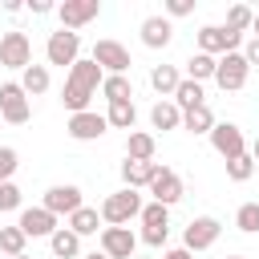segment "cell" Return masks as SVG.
<instances>
[{
  "mask_svg": "<svg viewBox=\"0 0 259 259\" xmlns=\"http://www.w3.org/2000/svg\"><path fill=\"white\" fill-rule=\"evenodd\" d=\"M0 117H4L8 125H24V121L32 117V101H28V93L20 89V81H4V85H0Z\"/></svg>",
  "mask_w": 259,
  "mask_h": 259,
  "instance_id": "obj_10",
  "label": "cell"
},
{
  "mask_svg": "<svg viewBox=\"0 0 259 259\" xmlns=\"http://www.w3.org/2000/svg\"><path fill=\"white\" fill-rule=\"evenodd\" d=\"M16 259H32V255H28V251H24V255H16Z\"/></svg>",
  "mask_w": 259,
  "mask_h": 259,
  "instance_id": "obj_45",
  "label": "cell"
},
{
  "mask_svg": "<svg viewBox=\"0 0 259 259\" xmlns=\"http://www.w3.org/2000/svg\"><path fill=\"white\" fill-rule=\"evenodd\" d=\"M89 61L101 69V73H117V77H130V65H134V57H130V49L121 45V40H97L93 45V53H89Z\"/></svg>",
  "mask_w": 259,
  "mask_h": 259,
  "instance_id": "obj_5",
  "label": "cell"
},
{
  "mask_svg": "<svg viewBox=\"0 0 259 259\" xmlns=\"http://www.w3.org/2000/svg\"><path fill=\"white\" fill-rule=\"evenodd\" d=\"M97 243H101L105 259H134V251H138V235L130 227H101Z\"/></svg>",
  "mask_w": 259,
  "mask_h": 259,
  "instance_id": "obj_14",
  "label": "cell"
},
{
  "mask_svg": "<svg viewBox=\"0 0 259 259\" xmlns=\"http://www.w3.org/2000/svg\"><path fill=\"white\" fill-rule=\"evenodd\" d=\"M0 8H4V12H8V16H16V12H20V8H24V4H20V0H0Z\"/></svg>",
  "mask_w": 259,
  "mask_h": 259,
  "instance_id": "obj_41",
  "label": "cell"
},
{
  "mask_svg": "<svg viewBox=\"0 0 259 259\" xmlns=\"http://www.w3.org/2000/svg\"><path fill=\"white\" fill-rule=\"evenodd\" d=\"M194 40H198V53L223 57V53H239L243 32H231V28H223V24H202V28L194 32Z\"/></svg>",
  "mask_w": 259,
  "mask_h": 259,
  "instance_id": "obj_6",
  "label": "cell"
},
{
  "mask_svg": "<svg viewBox=\"0 0 259 259\" xmlns=\"http://www.w3.org/2000/svg\"><path fill=\"white\" fill-rule=\"evenodd\" d=\"M101 69L89 61V57H81L69 73H65V89H61V105L69 109V113H81V109H89V101L97 97V89H101Z\"/></svg>",
  "mask_w": 259,
  "mask_h": 259,
  "instance_id": "obj_1",
  "label": "cell"
},
{
  "mask_svg": "<svg viewBox=\"0 0 259 259\" xmlns=\"http://www.w3.org/2000/svg\"><path fill=\"white\" fill-rule=\"evenodd\" d=\"M235 227H239L243 235H255V231H259V202H243V206L235 210Z\"/></svg>",
  "mask_w": 259,
  "mask_h": 259,
  "instance_id": "obj_32",
  "label": "cell"
},
{
  "mask_svg": "<svg viewBox=\"0 0 259 259\" xmlns=\"http://www.w3.org/2000/svg\"><path fill=\"white\" fill-rule=\"evenodd\" d=\"M251 32H255V40H259V12H251Z\"/></svg>",
  "mask_w": 259,
  "mask_h": 259,
  "instance_id": "obj_42",
  "label": "cell"
},
{
  "mask_svg": "<svg viewBox=\"0 0 259 259\" xmlns=\"http://www.w3.org/2000/svg\"><path fill=\"white\" fill-rule=\"evenodd\" d=\"M24 231L20 227H0V251L8 255V259H16V255H24Z\"/></svg>",
  "mask_w": 259,
  "mask_h": 259,
  "instance_id": "obj_31",
  "label": "cell"
},
{
  "mask_svg": "<svg viewBox=\"0 0 259 259\" xmlns=\"http://www.w3.org/2000/svg\"><path fill=\"white\" fill-rule=\"evenodd\" d=\"M174 40V20L166 16H146L142 20V45L146 49H166Z\"/></svg>",
  "mask_w": 259,
  "mask_h": 259,
  "instance_id": "obj_18",
  "label": "cell"
},
{
  "mask_svg": "<svg viewBox=\"0 0 259 259\" xmlns=\"http://www.w3.org/2000/svg\"><path fill=\"white\" fill-rule=\"evenodd\" d=\"M243 57H247V65H259V40H255V36L247 40V49H243Z\"/></svg>",
  "mask_w": 259,
  "mask_h": 259,
  "instance_id": "obj_39",
  "label": "cell"
},
{
  "mask_svg": "<svg viewBox=\"0 0 259 259\" xmlns=\"http://www.w3.org/2000/svg\"><path fill=\"white\" fill-rule=\"evenodd\" d=\"M178 81H182V73H178L174 65H154V69H150V85H154V93H158V97H166V101L174 97Z\"/></svg>",
  "mask_w": 259,
  "mask_h": 259,
  "instance_id": "obj_20",
  "label": "cell"
},
{
  "mask_svg": "<svg viewBox=\"0 0 259 259\" xmlns=\"http://www.w3.org/2000/svg\"><path fill=\"white\" fill-rule=\"evenodd\" d=\"M142 194L138 190H130V186H121V190H113L105 202H101V223H109V227H130V219H138L142 214Z\"/></svg>",
  "mask_w": 259,
  "mask_h": 259,
  "instance_id": "obj_2",
  "label": "cell"
},
{
  "mask_svg": "<svg viewBox=\"0 0 259 259\" xmlns=\"http://www.w3.org/2000/svg\"><path fill=\"white\" fill-rule=\"evenodd\" d=\"M45 61L49 65H77L81 61V32H69V28H57V32H49V45H45Z\"/></svg>",
  "mask_w": 259,
  "mask_h": 259,
  "instance_id": "obj_7",
  "label": "cell"
},
{
  "mask_svg": "<svg viewBox=\"0 0 259 259\" xmlns=\"http://www.w3.org/2000/svg\"><path fill=\"white\" fill-rule=\"evenodd\" d=\"M134 259H146V255H134Z\"/></svg>",
  "mask_w": 259,
  "mask_h": 259,
  "instance_id": "obj_47",
  "label": "cell"
},
{
  "mask_svg": "<svg viewBox=\"0 0 259 259\" xmlns=\"http://www.w3.org/2000/svg\"><path fill=\"white\" fill-rule=\"evenodd\" d=\"M16 227L24 231V239H49L57 231V214H49L45 206H24L20 219H16Z\"/></svg>",
  "mask_w": 259,
  "mask_h": 259,
  "instance_id": "obj_17",
  "label": "cell"
},
{
  "mask_svg": "<svg viewBox=\"0 0 259 259\" xmlns=\"http://www.w3.org/2000/svg\"><path fill=\"white\" fill-rule=\"evenodd\" d=\"M182 130H186V134H210V130H214V113H210V105L186 109V113H182Z\"/></svg>",
  "mask_w": 259,
  "mask_h": 259,
  "instance_id": "obj_29",
  "label": "cell"
},
{
  "mask_svg": "<svg viewBox=\"0 0 259 259\" xmlns=\"http://www.w3.org/2000/svg\"><path fill=\"white\" fill-rule=\"evenodd\" d=\"M154 154H158V138L154 134H146V130H130L125 134V158L130 162H154Z\"/></svg>",
  "mask_w": 259,
  "mask_h": 259,
  "instance_id": "obj_19",
  "label": "cell"
},
{
  "mask_svg": "<svg viewBox=\"0 0 259 259\" xmlns=\"http://www.w3.org/2000/svg\"><path fill=\"white\" fill-rule=\"evenodd\" d=\"M49 65H28L24 73H20V89L28 93V97H40V93H49Z\"/></svg>",
  "mask_w": 259,
  "mask_h": 259,
  "instance_id": "obj_26",
  "label": "cell"
},
{
  "mask_svg": "<svg viewBox=\"0 0 259 259\" xmlns=\"http://www.w3.org/2000/svg\"><path fill=\"white\" fill-rule=\"evenodd\" d=\"M40 206L49 210V214H73V210H81L85 206V198H81V186H73V182H57V186H49L45 190V198H40Z\"/></svg>",
  "mask_w": 259,
  "mask_h": 259,
  "instance_id": "obj_12",
  "label": "cell"
},
{
  "mask_svg": "<svg viewBox=\"0 0 259 259\" xmlns=\"http://www.w3.org/2000/svg\"><path fill=\"white\" fill-rule=\"evenodd\" d=\"M81 259H105V255H101V251H89V255H81Z\"/></svg>",
  "mask_w": 259,
  "mask_h": 259,
  "instance_id": "obj_44",
  "label": "cell"
},
{
  "mask_svg": "<svg viewBox=\"0 0 259 259\" xmlns=\"http://www.w3.org/2000/svg\"><path fill=\"white\" fill-rule=\"evenodd\" d=\"M219 235H223V223L214 219V214H198V219H190V227L182 231V247L194 255V251H210L214 243H219Z\"/></svg>",
  "mask_w": 259,
  "mask_h": 259,
  "instance_id": "obj_8",
  "label": "cell"
},
{
  "mask_svg": "<svg viewBox=\"0 0 259 259\" xmlns=\"http://www.w3.org/2000/svg\"><path fill=\"white\" fill-rule=\"evenodd\" d=\"M251 162L259 166V138H255V146H251Z\"/></svg>",
  "mask_w": 259,
  "mask_h": 259,
  "instance_id": "obj_43",
  "label": "cell"
},
{
  "mask_svg": "<svg viewBox=\"0 0 259 259\" xmlns=\"http://www.w3.org/2000/svg\"><path fill=\"white\" fill-rule=\"evenodd\" d=\"M227 259H243V255H227Z\"/></svg>",
  "mask_w": 259,
  "mask_h": 259,
  "instance_id": "obj_46",
  "label": "cell"
},
{
  "mask_svg": "<svg viewBox=\"0 0 259 259\" xmlns=\"http://www.w3.org/2000/svg\"><path fill=\"white\" fill-rule=\"evenodd\" d=\"M170 101H174L182 113H186V109H198V105H206V97H202V85H198V81H186V77L178 81V89H174V97H170Z\"/></svg>",
  "mask_w": 259,
  "mask_h": 259,
  "instance_id": "obj_27",
  "label": "cell"
},
{
  "mask_svg": "<svg viewBox=\"0 0 259 259\" xmlns=\"http://www.w3.org/2000/svg\"><path fill=\"white\" fill-rule=\"evenodd\" d=\"M0 65L4 69H20V73L32 65V40H28V32H20V28L0 32Z\"/></svg>",
  "mask_w": 259,
  "mask_h": 259,
  "instance_id": "obj_9",
  "label": "cell"
},
{
  "mask_svg": "<svg viewBox=\"0 0 259 259\" xmlns=\"http://www.w3.org/2000/svg\"><path fill=\"white\" fill-rule=\"evenodd\" d=\"M150 125L154 130H182V109L174 105V101H154V109H150Z\"/></svg>",
  "mask_w": 259,
  "mask_h": 259,
  "instance_id": "obj_22",
  "label": "cell"
},
{
  "mask_svg": "<svg viewBox=\"0 0 259 259\" xmlns=\"http://www.w3.org/2000/svg\"><path fill=\"white\" fill-rule=\"evenodd\" d=\"M101 97H105L109 105L134 101V81H130V77H117V73H105V77H101Z\"/></svg>",
  "mask_w": 259,
  "mask_h": 259,
  "instance_id": "obj_21",
  "label": "cell"
},
{
  "mask_svg": "<svg viewBox=\"0 0 259 259\" xmlns=\"http://www.w3.org/2000/svg\"><path fill=\"white\" fill-rule=\"evenodd\" d=\"M138 219H142V235H138V239H142L146 247H154V251L166 247V239H170V206H162V202H146Z\"/></svg>",
  "mask_w": 259,
  "mask_h": 259,
  "instance_id": "obj_4",
  "label": "cell"
},
{
  "mask_svg": "<svg viewBox=\"0 0 259 259\" xmlns=\"http://www.w3.org/2000/svg\"><path fill=\"white\" fill-rule=\"evenodd\" d=\"M146 190L154 194V202H162V206H174V202L182 198V178H178V170H170V166H158Z\"/></svg>",
  "mask_w": 259,
  "mask_h": 259,
  "instance_id": "obj_16",
  "label": "cell"
},
{
  "mask_svg": "<svg viewBox=\"0 0 259 259\" xmlns=\"http://www.w3.org/2000/svg\"><path fill=\"white\" fill-rule=\"evenodd\" d=\"M16 166H20V154H16L12 146H0V182H12Z\"/></svg>",
  "mask_w": 259,
  "mask_h": 259,
  "instance_id": "obj_35",
  "label": "cell"
},
{
  "mask_svg": "<svg viewBox=\"0 0 259 259\" xmlns=\"http://www.w3.org/2000/svg\"><path fill=\"white\" fill-rule=\"evenodd\" d=\"M251 174H255L251 154H239V158H231V162H227V178H231V182H247Z\"/></svg>",
  "mask_w": 259,
  "mask_h": 259,
  "instance_id": "obj_34",
  "label": "cell"
},
{
  "mask_svg": "<svg viewBox=\"0 0 259 259\" xmlns=\"http://www.w3.org/2000/svg\"><path fill=\"white\" fill-rule=\"evenodd\" d=\"M223 28H231V32H247V28H251V8H247V4H231Z\"/></svg>",
  "mask_w": 259,
  "mask_h": 259,
  "instance_id": "obj_33",
  "label": "cell"
},
{
  "mask_svg": "<svg viewBox=\"0 0 259 259\" xmlns=\"http://www.w3.org/2000/svg\"><path fill=\"white\" fill-rule=\"evenodd\" d=\"M154 170H158V162H121V182L130 186V190H142V186H150V178H154Z\"/></svg>",
  "mask_w": 259,
  "mask_h": 259,
  "instance_id": "obj_23",
  "label": "cell"
},
{
  "mask_svg": "<svg viewBox=\"0 0 259 259\" xmlns=\"http://www.w3.org/2000/svg\"><path fill=\"white\" fill-rule=\"evenodd\" d=\"M162 259H194L186 247H170V251H162Z\"/></svg>",
  "mask_w": 259,
  "mask_h": 259,
  "instance_id": "obj_40",
  "label": "cell"
},
{
  "mask_svg": "<svg viewBox=\"0 0 259 259\" xmlns=\"http://www.w3.org/2000/svg\"><path fill=\"white\" fill-rule=\"evenodd\" d=\"M69 231H73L77 239H85V235H101V214H97V206H81V210H73V214H69Z\"/></svg>",
  "mask_w": 259,
  "mask_h": 259,
  "instance_id": "obj_24",
  "label": "cell"
},
{
  "mask_svg": "<svg viewBox=\"0 0 259 259\" xmlns=\"http://www.w3.org/2000/svg\"><path fill=\"white\" fill-rule=\"evenodd\" d=\"M194 12V0H166V20H174V16H190Z\"/></svg>",
  "mask_w": 259,
  "mask_h": 259,
  "instance_id": "obj_37",
  "label": "cell"
},
{
  "mask_svg": "<svg viewBox=\"0 0 259 259\" xmlns=\"http://www.w3.org/2000/svg\"><path fill=\"white\" fill-rule=\"evenodd\" d=\"M206 138H210V146H214V154H219L223 162L247 154V138H243V130H239L235 121H214V130H210Z\"/></svg>",
  "mask_w": 259,
  "mask_h": 259,
  "instance_id": "obj_11",
  "label": "cell"
},
{
  "mask_svg": "<svg viewBox=\"0 0 259 259\" xmlns=\"http://www.w3.org/2000/svg\"><path fill=\"white\" fill-rule=\"evenodd\" d=\"M105 130H109V121H105V113H97V109L69 113V121H65V134H69L73 142H97Z\"/></svg>",
  "mask_w": 259,
  "mask_h": 259,
  "instance_id": "obj_13",
  "label": "cell"
},
{
  "mask_svg": "<svg viewBox=\"0 0 259 259\" xmlns=\"http://www.w3.org/2000/svg\"><path fill=\"white\" fill-rule=\"evenodd\" d=\"M214 61L219 57H206V53H190V61H186V81H210L214 77Z\"/></svg>",
  "mask_w": 259,
  "mask_h": 259,
  "instance_id": "obj_30",
  "label": "cell"
},
{
  "mask_svg": "<svg viewBox=\"0 0 259 259\" xmlns=\"http://www.w3.org/2000/svg\"><path fill=\"white\" fill-rule=\"evenodd\" d=\"M247 77H251V65H247V57L243 53H223L219 61H214V85L223 89V93H239L243 85H247Z\"/></svg>",
  "mask_w": 259,
  "mask_h": 259,
  "instance_id": "obj_3",
  "label": "cell"
},
{
  "mask_svg": "<svg viewBox=\"0 0 259 259\" xmlns=\"http://www.w3.org/2000/svg\"><path fill=\"white\" fill-rule=\"evenodd\" d=\"M4 210H20V186L16 182H0V214Z\"/></svg>",
  "mask_w": 259,
  "mask_h": 259,
  "instance_id": "obj_36",
  "label": "cell"
},
{
  "mask_svg": "<svg viewBox=\"0 0 259 259\" xmlns=\"http://www.w3.org/2000/svg\"><path fill=\"white\" fill-rule=\"evenodd\" d=\"M97 12H101V0H65V4H57L61 28H69V32H77L89 20H97Z\"/></svg>",
  "mask_w": 259,
  "mask_h": 259,
  "instance_id": "obj_15",
  "label": "cell"
},
{
  "mask_svg": "<svg viewBox=\"0 0 259 259\" xmlns=\"http://www.w3.org/2000/svg\"><path fill=\"white\" fill-rule=\"evenodd\" d=\"M24 8H28L32 16H45V12H53V0H28Z\"/></svg>",
  "mask_w": 259,
  "mask_h": 259,
  "instance_id": "obj_38",
  "label": "cell"
},
{
  "mask_svg": "<svg viewBox=\"0 0 259 259\" xmlns=\"http://www.w3.org/2000/svg\"><path fill=\"white\" fill-rule=\"evenodd\" d=\"M105 121H109L113 130H125V134H130L134 121H138V105H134V101H117V105L105 109Z\"/></svg>",
  "mask_w": 259,
  "mask_h": 259,
  "instance_id": "obj_28",
  "label": "cell"
},
{
  "mask_svg": "<svg viewBox=\"0 0 259 259\" xmlns=\"http://www.w3.org/2000/svg\"><path fill=\"white\" fill-rule=\"evenodd\" d=\"M49 247H53L57 259H81V239H77L69 227H57V231L49 235Z\"/></svg>",
  "mask_w": 259,
  "mask_h": 259,
  "instance_id": "obj_25",
  "label": "cell"
}]
</instances>
